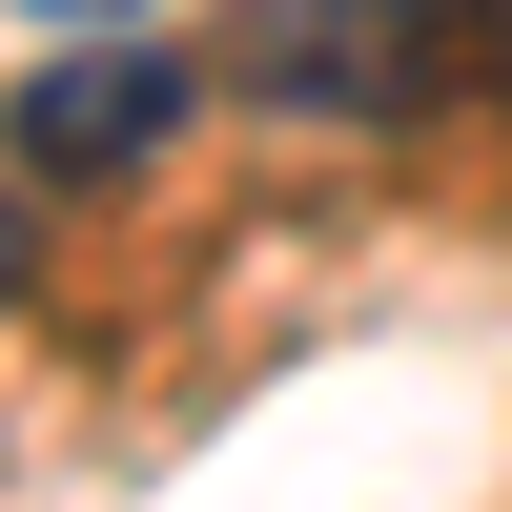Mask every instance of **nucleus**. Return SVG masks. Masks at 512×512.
Here are the masks:
<instances>
[{"mask_svg": "<svg viewBox=\"0 0 512 512\" xmlns=\"http://www.w3.org/2000/svg\"><path fill=\"white\" fill-rule=\"evenodd\" d=\"M185 103H205V82L164 62V41H62L41 103H21V164H41V185H103V164H144Z\"/></svg>", "mask_w": 512, "mask_h": 512, "instance_id": "2", "label": "nucleus"}, {"mask_svg": "<svg viewBox=\"0 0 512 512\" xmlns=\"http://www.w3.org/2000/svg\"><path fill=\"white\" fill-rule=\"evenodd\" d=\"M492 62V0H246L226 21V103L267 123H431L472 103Z\"/></svg>", "mask_w": 512, "mask_h": 512, "instance_id": "1", "label": "nucleus"}, {"mask_svg": "<svg viewBox=\"0 0 512 512\" xmlns=\"http://www.w3.org/2000/svg\"><path fill=\"white\" fill-rule=\"evenodd\" d=\"M21 21H41V41H103V21H144V0H21Z\"/></svg>", "mask_w": 512, "mask_h": 512, "instance_id": "4", "label": "nucleus"}, {"mask_svg": "<svg viewBox=\"0 0 512 512\" xmlns=\"http://www.w3.org/2000/svg\"><path fill=\"white\" fill-rule=\"evenodd\" d=\"M21 287H41V205L0 185V308H21Z\"/></svg>", "mask_w": 512, "mask_h": 512, "instance_id": "3", "label": "nucleus"}]
</instances>
